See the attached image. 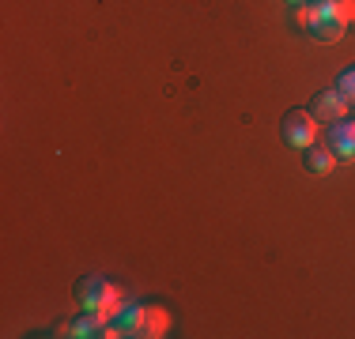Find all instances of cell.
Returning a JSON list of instances; mask_svg holds the SVG:
<instances>
[{"mask_svg":"<svg viewBox=\"0 0 355 339\" xmlns=\"http://www.w3.org/2000/svg\"><path fill=\"white\" fill-rule=\"evenodd\" d=\"M336 91H340V95L355 106V64H352V68H344V72L336 75Z\"/></svg>","mask_w":355,"mask_h":339,"instance_id":"9","label":"cell"},{"mask_svg":"<svg viewBox=\"0 0 355 339\" xmlns=\"http://www.w3.org/2000/svg\"><path fill=\"white\" fill-rule=\"evenodd\" d=\"M76 302H80L83 313H98L103 320H110L125 305V294H121V286H114L103 275H83L76 283Z\"/></svg>","mask_w":355,"mask_h":339,"instance_id":"3","label":"cell"},{"mask_svg":"<svg viewBox=\"0 0 355 339\" xmlns=\"http://www.w3.org/2000/svg\"><path fill=\"white\" fill-rule=\"evenodd\" d=\"M171 332V313L163 305L125 302L106 320V339H163Z\"/></svg>","mask_w":355,"mask_h":339,"instance_id":"2","label":"cell"},{"mask_svg":"<svg viewBox=\"0 0 355 339\" xmlns=\"http://www.w3.org/2000/svg\"><path fill=\"white\" fill-rule=\"evenodd\" d=\"M61 336H76V339H95V336H106V320L98 317V313H83V317H76L72 324H64Z\"/></svg>","mask_w":355,"mask_h":339,"instance_id":"8","label":"cell"},{"mask_svg":"<svg viewBox=\"0 0 355 339\" xmlns=\"http://www.w3.org/2000/svg\"><path fill=\"white\" fill-rule=\"evenodd\" d=\"M318 132H321V121H314L310 109H287L284 121H280V140L287 143L291 151H306L318 143Z\"/></svg>","mask_w":355,"mask_h":339,"instance_id":"4","label":"cell"},{"mask_svg":"<svg viewBox=\"0 0 355 339\" xmlns=\"http://www.w3.org/2000/svg\"><path fill=\"white\" fill-rule=\"evenodd\" d=\"M302 166H306V174H314V177H329L333 174V166H336V155L329 147H306L302 151Z\"/></svg>","mask_w":355,"mask_h":339,"instance_id":"7","label":"cell"},{"mask_svg":"<svg viewBox=\"0 0 355 339\" xmlns=\"http://www.w3.org/2000/svg\"><path fill=\"white\" fill-rule=\"evenodd\" d=\"M325 147L336 155V163H355V121H333L325 129Z\"/></svg>","mask_w":355,"mask_h":339,"instance_id":"6","label":"cell"},{"mask_svg":"<svg viewBox=\"0 0 355 339\" xmlns=\"http://www.w3.org/2000/svg\"><path fill=\"white\" fill-rule=\"evenodd\" d=\"M295 19L314 42L333 46L344 38L348 23L355 19V0H306V4L295 8Z\"/></svg>","mask_w":355,"mask_h":339,"instance_id":"1","label":"cell"},{"mask_svg":"<svg viewBox=\"0 0 355 339\" xmlns=\"http://www.w3.org/2000/svg\"><path fill=\"white\" fill-rule=\"evenodd\" d=\"M284 4H291V8H299V4H306V0H284Z\"/></svg>","mask_w":355,"mask_h":339,"instance_id":"10","label":"cell"},{"mask_svg":"<svg viewBox=\"0 0 355 339\" xmlns=\"http://www.w3.org/2000/svg\"><path fill=\"white\" fill-rule=\"evenodd\" d=\"M348 109H352V102L344 98L336 87H325V91H318V95L310 98V113H314V121H321V125L344 121V117H348Z\"/></svg>","mask_w":355,"mask_h":339,"instance_id":"5","label":"cell"}]
</instances>
